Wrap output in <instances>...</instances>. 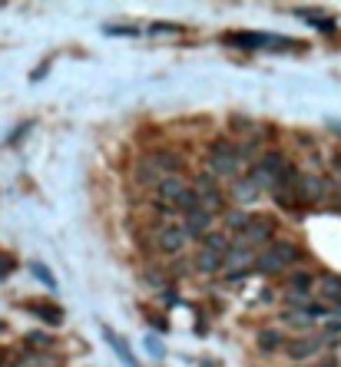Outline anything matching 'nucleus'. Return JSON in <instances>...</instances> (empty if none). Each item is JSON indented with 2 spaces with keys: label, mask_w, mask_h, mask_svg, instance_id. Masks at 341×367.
Returning a JSON list of instances; mask_svg holds the SVG:
<instances>
[{
  "label": "nucleus",
  "mask_w": 341,
  "mask_h": 367,
  "mask_svg": "<svg viewBox=\"0 0 341 367\" xmlns=\"http://www.w3.org/2000/svg\"><path fill=\"white\" fill-rule=\"evenodd\" d=\"M192 192H196V195L215 192V176L212 172H196V179H192Z\"/></svg>",
  "instance_id": "nucleus-23"
},
{
  "label": "nucleus",
  "mask_w": 341,
  "mask_h": 367,
  "mask_svg": "<svg viewBox=\"0 0 341 367\" xmlns=\"http://www.w3.org/2000/svg\"><path fill=\"white\" fill-rule=\"evenodd\" d=\"M13 268H17V262H13L10 255H0V281L7 278V275H10Z\"/></svg>",
  "instance_id": "nucleus-28"
},
{
  "label": "nucleus",
  "mask_w": 341,
  "mask_h": 367,
  "mask_svg": "<svg viewBox=\"0 0 341 367\" xmlns=\"http://www.w3.org/2000/svg\"><path fill=\"white\" fill-rule=\"evenodd\" d=\"M212 218L205 209H196V212H189V216L182 218V235L186 239H203L205 232H212Z\"/></svg>",
  "instance_id": "nucleus-6"
},
{
  "label": "nucleus",
  "mask_w": 341,
  "mask_h": 367,
  "mask_svg": "<svg viewBox=\"0 0 341 367\" xmlns=\"http://www.w3.org/2000/svg\"><path fill=\"white\" fill-rule=\"evenodd\" d=\"M103 334H106V341H110V347H113L116 354H119V361H123V364H126V367H139V364H136V357H133V351H129L126 344H123L119 338H116L113 331H110V328H103Z\"/></svg>",
  "instance_id": "nucleus-21"
},
{
  "label": "nucleus",
  "mask_w": 341,
  "mask_h": 367,
  "mask_svg": "<svg viewBox=\"0 0 341 367\" xmlns=\"http://www.w3.org/2000/svg\"><path fill=\"white\" fill-rule=\"evenodd\" d=\"M150 30L152 33H182V27H176V24H152Z\"/></svg>",
  "instance_id": "nucleus-30"
},
{
  "label": "nucleus",
  "mask_w": 341,
  "mask_h": 367,
  "mask_svg": "<svg viewBox=\"0 0 341 367\" xmlns=\"http://www.w3.org/2000/svg\"><path fill=\"white\" fill-rule=\"evenodd\" d=\"M282 347H285V357H291V361H308V357L321 354L325 341H321V334H302V338H289Z\"/></svg>",
  "instance_id": "nucleus-4"
},
{
  "label": "nucleus",
  "mask_w": 341,
  "mask_h": 367,
  "mask_svg": "<svg viewBox=\"0 0 341 367\" xmlns=\"http://www.w3.org/2000/svg\"><path fill=\"white\" fill-rule=\"evenodd\" d=\"M30 311L43 317V321H47L50 328L64 324V308H60V304H43V301H37V304H30Z\"/></svg>",
  "instance_id": "nucleus-16"
},
{
  "label": "nucleus",
  "mask_w": 341,
  "mask_h": 367,
  "mask_svg": "<svg viewBox=\"0 0 341 367\" xmlns=\"http://www.w3.org/2000/svg\"><path fill=\"white\" fill-rule=\"evenodd\" d=\"M232 192H235V202H259V195H262L245 176H239L232 182Z\"/></svg>",
  "instance_id": "nucleus-19"
},
{
  "label": "nucleus",
  "mask_w": 341,
  "mask_h": 367,
  "mask_svg": "<svg viewBox=\"0 0 341 367\" xmlns=\"http://www.w3.org/2000/svg\"><path fill=\"white\" fill-rule=\"evenodd\" d=\"M295 367H302V364H295Z\"/></svg>",
  "instance_id": "nucleus-36"
},
{
  "label": "nucleus",
  "mask_w": 341,
  "mask_h": 367,
  "mask_svg": "<svg viewBox=\"0 0 341 367\" xmlns=\"http://www.w3.org/2000/svg\"><path fill=\"white\" fill-rule=\"evenodd\" d=\"M298 311H305L312 321H315V317H328L331 315V308H325V304H318V301H308L305 308H298Z\"/></svg>",
  "instance_id": "nucleus-25"
},
{
  "label": "nucleus",
  "mask_w": 341,
  "mask_h": 367,
  "mask_svg": "<svg viewBox=\"0 0 341 367\" xmlns=\"http://www.w3.org/2000/svg\"><path fill=\"white\" fill-rule=\"evenodd\" d=\"M133 172H136V182H139V186H159V182H163V172L156 169V163H152L150 156H146V159H139Z\"/></svg>",
  "instance_id": "nucleus-12"
},
{
  "label": "nucleus",
  "mask_w": 341,
  "mask_h": 367,
  "mask_svg": "<svg viewBox=\"0 0 341 367\" xmlns=\"http://www.w3.org/2000/svg\"><path fill=\"white\" fill-rule=\"evenodd\" d=\"M150 321H152V324H156V328H159V331H169V324H166V321H163V317H159V315H150Z\"/></svg>",
  "instance_id": "nucleus-35"
},
{
  "label": "nucleus",
  "mask_w": 341,
  "mask_h": 367,
  "mask_svg": "<svg viewBox=\"0 0 341 367\" xmlns=\"http://www.w3.org/2000/svg\"><path fill=\"white\" fill-rule=\"evenodd\" d=\"M321 294H325V298L341 311V278L338 275H328V271L321 275ZM335 308H331V311H335Z\"/></svg>",
  "instance_id": "nucleus-17"
},
{
  "label": "nucleus",
  "mask_w": 341,
  "mask_h": 367,
  "mask_svg": "<svg viewBox=\"0 0 341 367\" xmlns=\"http://www.w3.org/2000/svg\"><path fill=\"white\" fill-rule=\"evenodd\" d=\"M146 347H150V354L152 357H166V347L159 338H146Z\"/></svg>",
  "instance_id": "nucleus-29"
},
{
  "label": "nucleus",
  "mask_w": 341,
  "mask_h": 367,
  "mask_svg": "<svg viewBox=\"0 0 341 367\" xmlns=\"http://www.w3.org/2000/svg\"><path fill=\"white\" fill-rule=\"evenodd\" d=\"M173 209H176L179 216L186 218V216H189V212H196V209H199V195H196V192H192V189H186V192H182V195H179V202L173 205Z\"/></svg>",
  "instance_id": "nucleus-22"
},
{
  "label": "nucleus",
  "mask_w": 341,
  "mask_h": 367,
  "mask_svg": "<svg viewBox=\"0 0 341 367\" xmlns=\"http://www.w3.org/2000/svg\"><path fill=\"white\" fill-rule=\"evenodd\" d=\"M255 344H259V351H268V354H272V351H278V347L285 344V334H278L275 328H266L255 334Z\"/></svg>",
  "instance_id": "nucleus-18"
},
{
  "label": "nucleus",
  "mask_w": 341,
  "mask_h": 367,
  "mask_svg": "<svg viewBox=\"0 0 341 367\" xmlns=\"http://www.w3.org/2000/svg\"><path fill=\"white\" fill-rule=\"evenodd\" d=\"M255 165H262L266 172H272V176H282L285 172V165H289V159H285V152H278V149H266L262 152V159Z\"/></svg>",
  "instance_id": "nucleus-14"
},
{
  "label": "nucleus",
  "mask_w": 341,
  "mask_h": 367,
  "mask_svg": "<svg viewBox=\"0 0 341 367\" xmlns=\"http://www.w3.org/2000/svg\"><path fill=\"white\" fill-rule=\"evenodd\" d=\"M228 47H239V50H262V47H291L295 40L291 37H272V33H255V30H235V33H226Z\"/></svg>",
  "instance_id": "nucleus-3"
},
{
  "label": "nucleus",
  "mask_w": 341,
  "mask_h": 367,
  "mask_svg": "<svg viewBox=\"0 0 341 367\" xmlns=\"http://www.w3.org/2000/svg\"><path fill=\"white\" fill-rule=\"evenodd\" d=\"M186 189H189V186H186L179 176H163V182L156 186V192H159V202H163V205H176L179 195H182Z\"/></svg>",
  "instance_id": "nucleus-9"
},
{
  "label": "nucleus",
  "mask_w": 341,
  "mask_h": 367,
  "mask_svg": "<svg viewBox=\"0 0 341 367\" xmlns=\"http://www.w3.org/2000/svg\"><path fill=\"white\" fill-rule=\"evenodd\" d=\"M106 33H126V37H133L136 30L133 27H106Z\"/></svg>",
  "instance_id": "nucleus-33"
},
{
  "label": "nucleus",
  "mask_w": 341,
  "mask_h": 367,
  "mask_svg": "<svg viewBox=\"0 0 341 367\" xmlns=\"http://www.w3.org/2000/svg\"><path fill=\"white\" fill-rule=\"evenodd\" d=\"M30 271H34V275H37V278L43 281L47 288H57V281H53V275H50V268H43L40 262H34V265H30Z\"/></svg>",
  "instance_id": "nucleus-26"
},
{
  "label": "nucleus",
  "mask_w": 341,
  "mask_h": 367,
  "mask_svg": "<svg viewBox=\"0 0 341 367\" xmlns=\"http://www.w3.org/2000/svg\"><path fill=\"white\" fill-rule=\"evenodd\" d=\"M156 241H159V248H163L166 255H179L182 248H186L182 225H159V235H156Z\"/></svg>",
  "instance_id": "nucleus-7"
},
{
  "label": "nucleus",
  "mask_w": 341,
  "mask_h": 367,
  "mask_svg": "<svg viewBox=\"0 0 341 367\" xmlns=\"http://www.w3.org/2000/svg\"><path fill=\"white\" fill-rule=\"evenodd\" d=\"M192 268H196L199 275H219V271H222V255L209 252V248H199V252L192 255Z\"/></svg>",
  "instance_id": "nucleus-10"
},
{
  "label": "nucleus",
  "mask_w": 341,
  "mask_h": 367,
  "mask_svg": "<svg viewBox=\"0 0 341 367\" xmlns=\"http://www.w3.org/2000/svg\"><path fill=\"white\" fill-rule=\"evenodd\" d=\"M312 27H318V30H335V20H321V17H305Z\"/></svg>",
  "instance_id": "nucleus-31"
},
{
  "label": "nucleus",
  "mask_w": 341,
  "mask_h": 367,
  "mask_svg": "<svg viewBox=\"0 0 341 367\" xmlns=\"http://www.w3.org/2000/svg\"><path fill=\"white\" fill-rule=\"evenodd\" d=\"M282 321H285V324H295V328H312V317L305 315V311H285Z\"/></svg>",
  "instance_id": "nucleus-24"
},
{
  "label": "nucleus",
  "mask_w": 341,
  "mask_h": 367,
  "mask_svg": "<svg viewBox=\"0 0 341 367\" xmlns=\"http://www.w3.org/2000/svg\"><path fill=\"white\" fill-rule=\"evenodd\" d=\"M209 172L212 176H226V179H239V159L235 156H222V152H209Z\"/></svg>",
  "instance_id": "nucleus-8"
},
{
  "label": "nucleus",
  "mask_w": 341,
  "mask_h": 367,
  "mask_svg": "<svg viewBox=\"0 0 341 367\" xmlns=\"http://www.w3.org/2000/svg\"><path fill=\"white\" fill-rule=\"evenodd\" d=\"M203 248H209V252H215V255H226L228 248H232V241H228V235L222 228H212V232L203 235Z\"/></svg>",
  "instance_id": "nucleus-15"
},
{
  "label": "nucleus",
  "mask_w": 341,
  "mask_h": 367,
  "mask_svg": "<svg viewBox=\"0 0 341 367\" xmlns=\"http://www.w3.org/2000/svg\"><path fill=\"white\" fill-rule=\"evenodd\" d=\"M325 334H331V338H341V317H328V331Z\"/></svg>",
  "instance_id": "nucleus-32"
},
{
  "label": "nucleus",
  "mask_w": 341,
  "mask_h": 367,
  "mask_svg": "<svg viewBox=\"0 0 341 367\" xmlns=\"http://www.w3.org/2000/svg\"><path fill=\"white\" fill-rule=\"evenodd\" d=\"M50 344H53V338L50 334H40V331L27 338V347H50Z\"/></svg>",
  "instance_id": "nucleus-27"
},
{
  "label": "nucleus",
  "mask_w": 341,
  "mask_h": 367,
  "mask_svg": "<svg viewBox=\"0 0 341 367\" xmlns=\"http://www.w3.org/2000/svg\"><path fill=\"white\" fill-rule=\"evenodd\" d=\"M275 218L272 216H252L249 218V225H245V232L239 235V241L235 245H242V248H259V245H272L275 241Z\"/></svg>",
  "instance_id": "nucleus-2"
},
{
  "label": "nucleus",
  "mask_w": 341,
  "mask_h": 367,
  "mask_svg": "<svg viewBox=\"0 0 341 367\" xmlns=\"http://www.w3.org/2000/svg\"><path fill=\"white\" fill-rule=\"evenodd\" d=\"M150 159L156 163V169H159L163 176H176L179 169H182V156H176V152H169V149H156Z\"/></svg>",
  "instance_id": "nucleus-11"
},
{
  "label": "nucleus",
  "mask_w": 341,
  "mask_h": 367,
  "mask_svg": "<svg viewBox=\"0 0 341 367\" xmlns=\"http://www.w3.org/2000/svg\"><path fill=\"white\" fill-rule=\"evenodd\" d=\"M249 212H245V209H226V216H222V222H226V228H222V232H226V235H232V232H235V235H242V232H245V225H249Z\"/></svg>",
  "instance_id": "nucleus-13"
},
{
  "label": "nucleus",
  "mask_w": 341,
  "mask_h": 367,
  "mask_svg": "<svg viewBox=\"0 0 341 367\" xmlns=\"http://www.w3.org/2000/svg\"><path fill=\"white\" fill-rule=\"evenodd\" d=\"M312 367H341V364H338V357H321V361L312 364Z\"/></svg>",
  "instance_id": "nucleus-34"
},
{
  "label": "nucleus",
  "mask_w": 341,
  "mask_h": 367,
  "mask_svg": "<svg viewBox=\"0 0 341 367\" xmlns=\"http://www.w3.org/2000/svg\"><path fill=\"white\" fill-rule=\"evenodd\" d=\"M312 285H315V275H312V271H291L289 275V292L312 294Z\"/></svg>",
  "instance_id": "nucleus-20"
},
{
  "label": "nucleus",
  "mask_w": 341,
  "mask_h": 367,
  "mask_svg": "<svg viewBox=\"0 0 341 367\" xmlns=\"http://www.w3.org/2000/svg\"><path fill=\"white\" fill-rule=\"evenodd\" d=\"M252 265H255L252 248L232 245V248L222 255V271H226V275H235V271H242V275H252Z\"/></svg>",
  "instance_id": "nucleus-5"
},
{
  "label": "nucleus",
  "mask_w": 341,
  "mask_h": 367,
  "mask_svg": "<svg viewBox=\"0 0 341 367\" xmlns=\"http://www.w3.org/2000/svg\"><path fill=\"white\" fill-rule=\"evenodd\" d=\"M305 252L295 245V241H272L266 252L255 255V265L252 271H259V275H278V271H285L289 265H295V262H302Z\"/></svg>",
  "instance_id": "nucleus-1"
}]
</instances>
